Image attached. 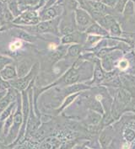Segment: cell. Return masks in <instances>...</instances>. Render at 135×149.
I'll return each mask as SVG.
<instances>
[{"label":"cell","instance_id":"4","mask_svg":"<svg viewBox=\"0 0 135 149\" xmlns=\"http://www.w3.org/2000/svg\"><path fill=\"white\" fill-rule=\"evenodd\" d=\"M50 48H51V49H55L56 46L54 44H51V45H50Z\"/></svg>","mask_w":135,"mask_h":149},{"label":"cell","instance_id":"1","mask_svg":"<svg viewBox=\"0 0 135 149\" xmlns=\"http://www.w3.org/2000/svg\"><path fill=\"white\" fill-rule=\"evenodd\" d=\"M124 136H125V138L127 139V141H130L135 137V132L134 131L130 130V129H127V130H126L125 133H124Z\"/></svg>","mask_w":135,"mask_h":149},{"label":"cell","instance_id":"5","mask_svg":"<svg viewBox=\"0 0 135 149\" xmlns=\"http://www.w3.org/2000/svg\"><path fill=\"white\" fill-rule=\"evenodd\" d=\"M128 147H129V145H128V144H125V145L123 146V149H127Z\"/></svg>","mask_w":135,"mask_h":149},{"label":"cell","instance_id":"6","mask_svg":"<svg viewBox=\"0 0 135 149\" xmlns=\"http://www.w3.org/2000/svg\"><path fill=\"white\" fill-rule=\"evenodd\" d=\"M97 99H98V100H101V96H98V97H97Z\"/></svg>","mask_w":135,"mask_h":149},{"label":"cell","instance_id":"2","mask_svg":"<svg viewBox=\"0 0 135 149\" xmlns=\"http://www.w3.org/2000/svg\"><path fill=\"white\" fill-rule=\"evenodd\" d=\"M21 42L20 41H19V40H17V41H15L14 43H12L11 45H10V49L12 50V51H15L16 49H18L19 47H21Z\"/></svg>","mask_w":135,"mask_h":149},{"label":"cell","instance_id":"3","mask_svg":"<svg viewBox=\"0 0 135 149\" xmlns=\"http://www.w3.org/2000/svg\"><path fill=\"white\" fill-rule=\"evenodd\" d=\"M127 65H128V63H127V61H125V60L121 61V63H120V68H121L122 69H125L127 67Z\"/></svg>","mask_w":135,"mask_h":149}]
</instances>
